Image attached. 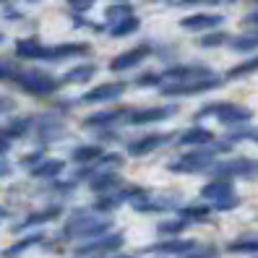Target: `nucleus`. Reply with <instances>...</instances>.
<instances>
[{"label": "nucleus", "mask_w": 258, "mask_h": 258, "mask_svg": "<svg viewBox=\"0 0 258 258\" xmlns=\"http://www.w3.org/2000/svg\"><path fill=\"white\" fill-rule=\"evenodd\" d=\"M151 52V47L149 44H139V47H133L131 52H123V55H117L112 63H110V68L112 71H125V68H133V66H139V63H144V57Z\"/></svg>", "instance_id": "obj_13"}, {"label": "nucleus", "mask_w": 258, "mask_h": 258, "mask_svg": "<svg viewBox=\"0 0 258 258\" xmlns=\"http://www.w3.org/2000/svg\"><path fill=\"white\" fill-rule=\"evenodd\" d=\"M0 3H6V0H0Z\"/></svg>", "instance_id": "obj_47"}, {"label": "nucleus", "mask_w": 258, "mask_h": 258, "mask_svg": "<svg viewBox=\"0 0 258 258\" xmlns=\"http://www.w3.org/2000/svg\"><path fill=\"white\" fill-rule=\"evenodd\" d=\"M224 19L217 16V13H193V16H185L180 21V26L188 29V32H201V29H214L219 26Z\"/></svg>", "instance_id": "obj_14"}, {"label": "nucleus", "mask_w": 258, "mask_h": 258, "mask_svg": "<svg viewBox=\"0 0 258 258\" xmlns=\"http://www.w3.org/2000/svg\"><path fill=\"white\" fill-rule=\"evenodd\" d=\"M8 149H11V141L6 139L3 133H0V157H6V154H8Z\"/></svg>", "instance_id": "obj_42"}, {"label": "nucleus", "mask_w": 258, "mask_h": 258, "mask_svg": "<svg viewBox=\"0 0 258 258\" xmlns=\"http://www.w3.org/2000/svg\"><path fill=\"white\" fill-rule=\"evenodd\" d=\"M11 110H13V99L0 94V112H11Z\"/></svg>", "instance_id": "obj_41"}, {"label": "nucleus", "mask_w": 258, "mask_h": 258, "mask_svg": "<svg viewBox=\"0 0 258 258\" xmlns=\"http://www.w3.org/2000/svg\"><path fill=\"white\" fill-rule=\"evenodd\" d=\"M188 227V219H167V222H162L157 230H159V235H170V237H175V235H180Z\"/></svg>", "instance_id": "obj_31"}, {"label": "nucleus", "mask_w": 258, "mask_h": 258, "mask_svg": "<svg viewBox=\"0 0 258 258\" xmlns=\"http://www.w3.org/2000/svg\"><path fill=\"white\" fill-rule=\"evenodd\" d=\"M214 115L222 123H245L250 120V110H245L242 104H206V110L199 112V117Z\"/></svg>", "instance_id": "obj_5"}, {"label": "nucleus", "mask_w": 258, "mask_h": 258, "mask_svg": "<svg viewBox=\"0 0 258 258\" xmlns=\"http://www.w3.org/2000/svg\"><path fill=\"white\" fill-rule=\"evenodd\" d=\"M217 255V250L214 248H199V245H196L190 253H185L183 258H214Z\"/></svg>", "instance_id": "obj_37"}, {"label": "nucleus", "mask_w": 258, "mask_h": 258, "mask_svg": "<svg viewBox=\"0 0 258 258\" xmlns=\"http://www.w3.org/2000/svg\"><path fill=\"white\" fill-rule=\"evenodd\" d=\"M230 253H258V237H240L227 245Z\"/></svg>", "instance_id": "obj_30"}, {"label": "nucleus", "mask_w": 258, "mask_h": 258, "mask_svg": "<svg viewBox=\"0 0 258 258\" xmlns=\"http://www.w3.org/2000/svg\"><path fill=\"white\" fill-rule=\"evenodd\" d=\"M21 73V66L13 63L11 57H0V84H13Z\"/></svg>", "instance_id": "obj_27"}, {"label": "nucleus", "mask_w": 258, "mask_h": 258, "mask_svg": "<svg viewBox=\"0 0 258 258\" xmlns=\"http://www.w3.org/2000/svg\"><path fill=\"white\" fill-rule=\"evenodd\" d=\"M167 79H193V81H199V79H209L211 71L204 68V66H172V68H167L164 71Z\"/></svg>", "instance_id": "obj_20"}, {"label": "nucleus", "mask_w": 258, "mask_h": 258, "mask_svg": "<svg viewBox=\"0 0 258 258\" xmlns=\"http://www.w3.org/2000/svg\"><path fill=\"white\" fill-rule=\"evenodd\" d=\"M224 39H227L224 34H214V37H204V39H201V44H204V47H217V44H219V42H224Z\"/></svg>", "instance_id": "obj_39"}, {"label": "nucleus", "mask_w": 258, "mask_h": 258, "mask_svg": "<svg viewBox=\"0 0 258 258\" xmlns=\"http://www.w3.org/2000/svg\"><path fill=\"white\" fill-rule=\"evenodd\" d=\"M110 227H112L110 219H99V217L92 214V211H86V209H76L73 214L66 219L60 237L63 240H94V237L107 235Z\"/></svg>", "instance_id": "obj_1"}, {"label": "nucleus", "mask_w": 258, "mask_h": 258, "mask_svg": "<svg viewBox=\"0 0 258 258\" xmlns=\"http://www.w3.org/2000/svg\"><path fill=\"white\" fill-rule=\"evenodd\" d=\"M258 71V57L248 60V63H242L240 68H232L230 71V79H240V76H248V73H255Z\"/></svg>", "instance_id": "obj_34"}, {"label": "nucleus", "mask_w": 258, "mask_h": 258, "mask_svg": "<svg viewBox=\"0 0 258 258\" xmlns=\"http://www.w3.org/2000/svg\"><path fill=\"white\" fill-rule=\"evenodd\" d=\"M120 245H123V235L120 232H107L102 237H94V240H86L76 248V255L79 258H97V255H107V253H115Z\"/></svg>", "instance_id": "obj_3"}, {"label": "nucleus", "mask_w": 258, "mask_h": 258, "mask_svg": "<svg viewBox=\"0 0 258 258\" xmlns=\"http://www.w3.org/2000/svg\"><path fill=\"white\" fill-rule=\"evenodd\" d=\"M63 170H66V162L63 159H42L29 172H32V177H37V180H55Z\"/></svg>", "instance_id": "obj_18"}, {"label": "nucleus", "mask_w": 258, "mask_h": 258, "mask_svg": "<svg viewBox=\"0 0 258 258\" xmlns=\"http://www.w3.org/2000/svg\"><path fill=\"white\" fill-rule=\"evenodd\" d=\"M209 214H211L209 206H185V209H180V217L188 219V222H204Z\"/></svg>", "instance_id": "obj_32"}, {"label": "nucleus", "mask_w": 258, "mask_h": 258, "mask_svg": "<svg viewBox=\"0 0 258 258\" xmlns=\"http://www.w3.org/2000/svg\"><path fill=\"white\" fill-rule=\"evenodd\" d=\"M68 6H71V11H76V13H84V11H89L94 6V0H68Z\"/></svg>", "instance_id": "obj_38"}, {"label": "nucleus", "mask_w": 258, "mask_h": 258, "mask_svg": "<svg viewBox=\"0 0 258 258\" xmlns=\"http://www.w3.org/2000/svg\"><path fill=\"white\" fill-rule=\"evenodd\" d=\"M97 76V66H92V63H86V66H76V68H71L63 79V84H86L89 79H94Z\"/></svg>", "instance_id": "obj_24"}, {"label": "nucleus", "mask_w": 258, "mask_h": 258, "mask_svg": "<svg viewBox=\"0 0 258 258\" xmlns=\"http://www.w3.org/2000/svg\"><path fill=\"white\" fill-rule=\"evenodd\" d=\"M120 26H112V37H123V34H133L136 32V29H139V19H123V21H117Z\"/></svg>", "instance_id": "obj_33"}, {"label": "nucleus", "mask_w": 258, "mask_h": 258, "mask_svg": "<svg viewBox=\"0 0 258 258\" xmlns=\"http://www.w3.org/2000/svg\"><path fill=\"white\" fill-rule=\"evenodd\" d=\"M214 151L217 149H196V151H190V154H183L180 159H175L170 164V170L172 172H201V170H206V167H211Z\"/></svg>", "instance_id": "obj_4"}, {"label": "nucleus", "mask_w": 258, "mask_h": 258, "mask_svg": "<svg viewBox=\"0 0 258 258\" xmlns=\"http://www.w3.org/2000/svg\"><path fill=\"white\" fill-rule=\"evenodd\" d=\"M120 185V177L110 170H97L92 177H89V188L94 193H112Z\"/></svg>", "instance_id": "obj_17"}, {"label": "nucleus", "mask_w": 258, "mask_h": 258, "mask_svg": "<svg viewBox=\"0 0 258 258\" xmlns=\"http://www.w3.org/2000/svg\"><path fill=\"white\" fill-rule=\"evenodd\" d=\"M6 214H8V211H6L3 206H0V222H3V219H6Z\"/></svg>", "instance_id": "obj_44"}, {"label": "nucleus", "mask_w": 258, "mask_h": 258, "mask_svg": "<svg viewBox=\"0 0 258 258\" xmlns=\"http://www.w3.org/2000/svg\"><path fill=\"white\" fill-rule=\"evenodd\" d=\"M60 214H63V206L60 204H52V206H44L39 211H32L29 217H24L21 222L13 224V232H24V230H32V227H42V224H50L55 219H60Z\"/></svg>", "instance_id": "obj_6"}, {"label": "nucleus", "mask_w": 258, "mask_h": 258, "mask_svg": "<svg viewBox=\"0 0 258 258\" xmlns=\"http://www.w3.org/2000/svg\"><path fill=\"white\" fill-rule=\"evenodd\" d=\"M245 21H248V24H255V26H258V11L248 13V16H245Z\"/></svg>", "instance_id": "obj_43"}, {"label": "nucleus", "mask_w": 258, "mask_h": 258, "mask_svg": "<svg viewBox=\"0 0 258 258\" xmlns=\"http://www.w3.org/2000/svg\"><path fill=\"white\" fill-rule=\"evenodd\" d=\"M120 115H123L120 110H102V112L89 115V117L84 120V125H86V128H99V125H102V128H107L112 120H117Z\"/></svg>", "instance_id": "obj_25"}, {"label": "nucleus", "mask_w": 258, "mask_h": 258, "mask_svg": "<svg viewBox=\"0 0 258 258\" xmlns=\"http://www.w3.org/2000/svg\"><path fill=\"white\" fill-rule=\"evenodd\" d=\"M73 162H79V164H89V162H97L102 157V149L97 144H86V146H76L73 149Z\"/></svg>", "instance_id": "obj_26"}, {"label": "nucleus", "mask_w": 258, "mask_h": 258, "mask_svg": "<svg viewBox=\"0 0 258 258\" xmlns=\"http://www.w3.org/2000/svg\"><path fill=\"white\" fill-rule=\"evenodd\" d=\"M175 115V107H149V110H136L128 115V123L141 125V123H157V120H164Z\"/></svg>", "instance_id": "obj_15"}, {"label": "nucleus", "mask_w": 258, "mask_h": 258, "mask_svg": "<svg viewBox=\"0 0 258 258\" xmlns=\"http://www.w3.org/2000/svg\"><path fill=\"white\" fill-rule=\"evenodd\" d=\"M196 248L193 240H177V237H170V240H162L157 245L146 248L149 253H164V255H185Z\"/></svg>", "instance_id": "obj_12"}, {"label": "nucleus", "mask_w": 258, "mask_h": 258, "mask_svg": "<svg viewBox=\"0 0 258 258\" xmlns=\"http://www.w3.org/2000/svg\"><path fill=\"white\" fill-rule=\"evenodd\" d=\"M24 94H32V97H50L60 89V81L55 76L44 73V71H37V68H21L19 79L13 81Z\"/></svg>", "instance_id": "obj_2"}, {"label": "nucleus", "mask_w": 258, "mask_h": 258, "mask_svg": "<svg viewBox=\"0 0 258 258\" xmlns=\"http://www.w3.org/2000/svg\"><path fill=\"white\" fill-rule=\"evenodd\" d=\"M13 172V164L6 159V157H0V180H3V177H8Z\"/></svg>", "instance_id": "obj_40"}, {"label": "nucleus", "mask_w": 258, "mask_h": 258, "mask_svg": "<svg viewBox=\"0 0 258 258\" xmlns=\"http://www.w3.org/2000/svg\"><path fill=\"white\" fill-rule=\"evenodd\" d=\"M125 92V84H102L97 89H92V92H86L81 97V102H89V104H94V102H112L117 97H123Z\"/></svg>", "instance_id": "obj_11"}, {"label": "nucleus", "mask_w": 258, "mask_h": 258, "mask_svg": "<svg viewBox=\"0 0 258 258\" xmlns=\"http://www.w3.org/2000/svg\"><path fill=\"white\" fill-rule=\"evenodd\" d=\"M42 159H44V149H37V151H32V154H26V157L21 159V164L32 170V167H34V164H39Z\"/></svg>", "instance_id": "obj_36"}, {"label": "nucleus", "mask_w": 258, "mask_h": 258, "mask_svg": "<svg viewBox=\"0 0 258 258\" xmlns=\"http://www.w3.org/2000/svg\"><path fill=\"white\" fill-rule=\"evenodd\" d=\"M219 86V79L214 76H209V79H199L193 84H180V86H167L164 94H199V92H206V89H217Z\"/></svg>", "instance_id": "obj_16"}, {"label": "nucleus", "mask_w": 258, "mask_h": 258, "mask_svg": "<svg viewBox=\"0 0 258 258\" xmlns=\"http://www.w3.org/2000/svg\"><path fill=\"white\" fill-rule=\"evenodd\" d=\"M89 52V44H84V42H66V44H44V55H42V60H68V57H81V55H86Z\"/></svg>", "instance_id": "obj_7"}, {"label": "nucleus", "mask_w": 258, "mask_h": 258, "mask_svg": "<svg viewBox=\"0 0 258 258\" xmlns=\"http://www.w3.org/2000/svg\"><path fill=\"white\" fill-rule=\"evenodd\" d=\"M183 141L185 146H201V144H209L211 141V133L206 131V128H193V131H188V133H183Z\"/></svg>", "instance_id": "obj_29"}, {"label": "nucleus", "mask_w": 258, "mask_h": 258, "mask_svg": "<svg viewBox=\"0 0 258 258\" xmlns=\"http://www.w3.org/2000/svg\"><path fill=\"white\" fill-rule=\"evenodd\" d=\"M255 162L250 159H232V162H224V164H217L214 172L217 177H248L255 172Z\"/></svg>", "instance_id": "obj_10"}, {"label": "nucleus", "mask_w": 258, "mask_h": 258, "mask_svg": "<svg viewBox=\"0 0 258 258\" xmlns=\"http://www.w3.org/2000/svg\"><path fill=\"white\" fill-rule=\"evenodd\" d=\"M37 136H39L42 144H52V141H57V139H63V136H66V125L60 123L55 115H44V117H39Z\"/></svg>", "instance_id": "obj_9"}, {"label": "nucleus", "mask_w": 258, "mask_h": 258, "mask_svg": "<svg viewBox=\"0 0 258 258\" xmlns=\"http://www.w3.org/2000/svg\"><path fill=\"white\" fill-rule=\"evenodd\" d=\"M167 141H170V136H159V133H154V136H146V139H141V141H133V144L128 146V154H133V157L149 154V151L159 149V146H162V144H167Z\"/></svg>", "instance_id": "obj_21"}, {"label": "nucleus", "mask_w": 258, "mask_h": 258, "mask_svg": "<svg viewBox=\"0 0 258 258\" xmlns=\"http://www.w3.org/2000/svg\"><path fill=\"white\" fill-rule=\"evenodd\" d=\"M230 47H232V50H237V52L255 50V47H258V32H248V34H240V37H235Z\"/></svg>", "instance_id": "obj_28"}, {"label": "nucleus", "mask_w": 258, "mask_h": 258, "mask_svg": "<svg viewBox=\"0 0 258 258\" xmlns=\"http://www.w3.org/2000/svg\"><path fill=\"white\" fill-rule=\"evenodd\" d=\"M32 123H34L32 117H13V120H8V123L0 128V133H3L8 141H16V139H24V136L29 133Z\"/></svg>", "instance_id": "obj_23"}, {"label": "nucleus", "mask_w": 258, "mask_h": 258, "mask_svg": "<svg viewBox=\"0 0 258 258\" xmlns=\"http://www.w3.org/2000/svg\"><path fill=\"white\" fill-rule=\"evenodd\" d=\"M128 19L131 16V6H125V3H117V6H110L107 8V19L110 21H117V19Z\"/></svg>", "instance_id": "obj_35"}, {"label": "nucleus", "mask_w": 258, "mask_h": 258, "mask_svg": "<svg viewBox=\"0 0 258 258\" xmlns=\"http://www.w3.org/2000/svg\"><path fill=\"white\" fill-rule=\"evenodd\" d=\"M16 55L21 60H42L44 55V44L34 37H26V39H19L16 42Z\"/></svg>", "instance_id": "obj_22"}, {"label": "nucleus", "mask_w": 258, "mask_h": 258, "mask_svg": "<svg viewBox=\"0 0 258 258\" xmlns=\"http://www.w3.org/2000/svg\"><path fill=\"white\" fill-rule=\"evenodd\" d=\"M201 196L206 201H211V204H222V201H227V199H232L235 196V188H232V183L227 177H217V180H211L209 185H204V190H201Z\"/></svg>", "instance_id": "obj_8"}, {"label": "nucleus", "mask_w": 258, "mask_h": 258, "mask_svg": "<svg viewBox=\"0 0 258 258\" xmlns=\"http://www.w3.org/2000/svg\"><path fill=\"white\" fill-rule=\"evenodd\" d=\"M42 242H44V232H32V235L16 240L13 245H8L3 250V258H19L21 253H26L29 248H34V245H42Z\"/></svg>", "instance_id": "obj_19"}, {"label": "nucleus", "mask_w": 258, "mask_h": 258, "mask_svg": "<svg viewBox=\"0 0 258 258\" xmlns=\"http://www.w3.org/2000/svg\"><path fill=\"white\" fill-rule=\"evenodd\" d=\"M3 39H6V37H3V32H0V42H3Z\"/></svg>", "instance_id": "obj_46"}, {"label": "nucleus", "mask_w": 258, "mask_h": 258, "mask_svg": "<svg viewBox=\"0 0 258 258\" xmlns=\"http://www.w3.org/2000/svg\"><path fill=\"white\" fill-rule=\"evenodd\" d=\"M112 258H131V255H112Z\"/></svg>", "instance_id": "obj_45"}]
</instances>
